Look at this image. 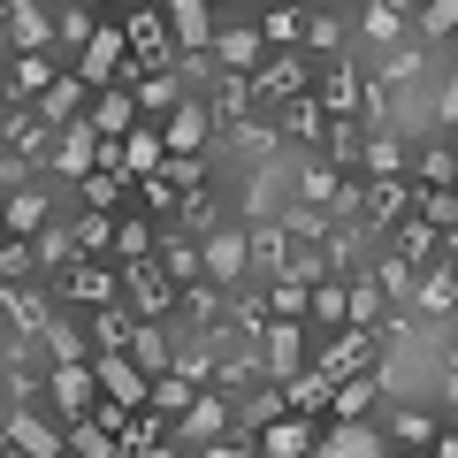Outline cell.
<instances>
[{"label":"cell","mask_w":458,"mask_h":458,"mask_svg":"<svg viewBox=\"0 0 458 458\" xmlns=\"http://www.w3.org/2000/svg\"><path fill=\"white\" fill-rule=\"evenodd\" d=\"M199 276L222 283V291H245L252 283V245H245V222H222L199 237Z\"/></svg>","instance_id":"obj_1"},{"label":"cell","mask_w":458,"mask_h":458,"mask_svg":"<svg viewBox=\"0 0 458 458\" xmlns=\"http://www.w3.org/2000/svg\"><path fill=\"white\" fill-rule=\"evenodd\" d=\"M245 92H252V114H276L283 99L313 92V69H306V54H267V62L245 77Z\"/></svg>","instance_id":"obj_2"},{"label":"cell","mask_w":458,"mask_h":458,"mask_svg":"<svg viewBox=\"0 0 458 458\" xmlns=\"http://www.w3.org/2000/svg\"><path fill=\"white\" fill-rule=\"evenodd\" d=\"M54 306H84V313L123 306V276H114V260H77V267H62V276H54Z\"/></svg>","instance_id":"obj_3"},{"label":"cell","mask_w":458,"mask_h":458,"mask_svg":"<svg viewBox=\"0 0 458 458\" xmlns=\"http://www.w3.org/2000/svg\"><path fill=\"white\" fill-rule=\"evenodd\" d=\"M114 276H123L131 321H176V283L161 276V260H131V267H114Z\"/></svg>","instance_id":"obj_4"},{"label":"cell","mask_w":458,"mask_h":458,"mask_svg":"<svg viewBox=\"0 0 458 458\" xmlns=\"http://www.w3.org/2000/svg\"><path fill=\"white\" fill-rule=\"evenodd\" d=\"M207 138H214L207 99H199V92H183L176 107L161 114V153H168V161H207Z\"/></svg>","instance_id":"obj_5"},{"label":"cell","mask_w":458,"mask_h":458,"mask_svg":"<svg viewBox=\"0 0 458 458\" xmlns=\"http://www.w3.org/2000/svg\"><path fill=\"white\" fill-rule=\"evenodd\" d=\"M222 436H229V397L222 390H199L191 405L168 420V443H176V451H207V443H222Z\"/></svg>","instance_id":"obj_6"},{"label":"cell","mask_w":458,"mask_h":458,"mask_svg":"<svg viewBox=\"0 0 458 458\" xmlns=\"http://www.w3.org/2000/svg\"><path fill=\"white\" fill-rule=\"evenodd\" d=\"M99 168V131L92 114H77L69 131H54V153H47V183H84Z\"/></svg>","instance_id":"obj_7"},{"label":"cell","mask_w":458,"mask_h":458,"mask_svg":"<svg viewBox=\"0 0 458 458\" xmlns=\"http://www.w3.org/2000/svg\"><path fill=\"white\" fill-rule=\"evenodd\" d=\"M375 360H382V336H375V328H336V336L313 352V375L344 382V375H367Z\"/></svg>","instance_id":"obj_8"},{"label":"cell","mask_w":458,"mask_h":458,"mask_svg":"<svg viewBox=\"0 0 458 458\" xmlns=\"http://www.w3.org/2000/svg\"><path fill=\"white\" fill-rule=\"evenodd\" d=\"M123 62H131V47H123V23H99L92 31V47L69 62V77L84 84V92H107L114 77H123Z\"/></svg>","instance_id":"obj_9"},{"label":"cell","mask_w":458,"mask_h":458,"mask_svg":"<svg viewBox=\"0 0 458 458\" xmlns=\"http://www.w3.org/2000/svg\"><path fill=\"white\" fill-rule=\"evenodd\" d=\"M123 47H131V69H176V47H168V23H161V8H131L123 16Z\"/></svg>","instance_id":"obj_10"},{"label":"cell","mask_w":458,"mask_h":458,"mask_svg":"<svg viewBox=\"0 0 458 458\" xmlns=\"http://www.w3.org/2000/svg\"><path fill=\"white\" fill-rule=\"evenodd\" d=\"M405 207H412V176H360V229L367 237L405 222Z\"/></svg>","instance_id":"obj_11"},{"label":"cell","mask_w":458,"mask_h":458,"mask_svg":"<svg viewBox=\"0 0 458 458\" xmlns=\"http://www.w3.org/2000/svg\"><path fill=\"white\" fill-rule=\"evenodd\" d=\"M207 62H214V77H252V69L267 62V47H260V31H252V16L222 23V31H214V47H207Z\"/></svg>","instance_id":"obj_12"},{"label":"cell","mask_w":458,"mask_h":458,"mask_svg":"<svg viewBox=\"0 0 458 458\" xmlns=\"http://www.w3.org/2000/svg\"><path fill=\"white\" fill-rule=\"evenodd\" d=\"M47 405L62 412V428L92 420V405H99V382H92V360H84V367H47Z\"/></svg>","instance_id":"obj_13"},{"label":"cell","mask_w":458,"mask_h":458,"mask_svg":"<svg viewBox=\"0 0 458 458\" xmlns=\"http://www.w3.org/2000/svg\"><path fill=\"white\" fill-rule=\"evenodd\" d=\"M298 54H306V69H328V62H344V54H352V16H336V8H306Z\"/></svg>","instance_id":"obj_14"},{"label":"cell","mask_w":458,"mask_h":458,"mask_svg":"<svg viewBox=\"0 0 458 458\" xmlns=\"http://www.w3.org/2000/svg\"><path fill=\"white\" fill-rule=\"evenodd\" d=\"M54 313H62V306H54V283H38V276H31V283H8V291H0V321L16 328V336H38Z\"/></svg>","instance_id":"obj_15"},{"label":"cell","mask_w":458,"mask_h":458,"mask_svg":"<svg viewBox=\"0 0 458 458\" xmlns=\"http://www.w3.org/2000/svg\"><path fill=\"white\" fill-rule=\"evenodd\" d=\"M62 214H54V199H47V183H31V191H8L0 199V229H8V245H31L38 229H54Z\"/></svg>","instance_id":"obj_16"},{"label":"cell","mask_w":458,"mask_h":458,"mask_svg":"<svg viewBox=\"0 0 458 458\" xmlns=\"http://www.w3.org/2000/svg\"><path fill=\"white\" fill-rule=\"evenodd\" d=\"M0 153H16V161H31L38 176H47V153H54V131L38 123L31 107H0Z\"/></svg>","instance_id":"obj_17"},{"label":"cell","mask_w":458,"mask_h":458,"mask_svg":"<svg viewBox=\"0 0 458 458\" xmlns=\"http://www.w3.org/2000/svg\"><path fill=\"white\" fill-rule=\"evenodd\" d=\"M0 47H8V62H16V54H54V8H38V0H8V31H0Z\"/></svg>","instance_id":"obj_18"},{"label":"cell","mask_w":458,"mask_h":458,"mask_svg":"<svg viewBox=\"0 0 458 458\" xmlns=\"http://www.w3.org/2000/svg\"><path fill=\"white\" fill-rule=\"evenodd\" d=\"M161 23H168V47H176V54H207L214 31H222V16H214L207 0H168Z\"/></svg>","instance_id":"obj_19"},{"label":"cell","mask_w":458,"mask_h":458,"mask_svg":"<svg viewBox=\"0 0 458 458\" xmlns=\"http://www.w3.org/2000/svg\"><path fill=\"white\" fill-rule=\"evenodd\" d=\"M306 367V321H267L260 328V375L267 382H291Z\"/></svg>","instance_id":"obj_20"},{"label":"cell","mask_w":458,"mask_h":458,"mask_svg":"<svg viewBox=\"0 0 458 458\" xmlns=\"http://www.w3.org/2000/svg\"><path fill=\"white\" fill-rule=\"evenodd\" d=\"M352 38H367V47H382V54L405 47V38H412V8H405V0H367L360 16H352Z\"/></svg>","instance_id":"obj_21"},{"label":"cell","mask_w":458,"mask_h":458,"mask_svg":"<svg viewBox=\"0 0 458 458\" xmlns=\"http://www.w3.org/2000/svg\"><path fill=\"white\" fill-rule=\"evenodd\" d=\"M123 360H131L146 382H153V375H168V367H176V328H168V321H131Z\"/></svg>","instance_id":"obj_22"},{"label":"cell","mask_w":458,"mask_h":458,"mask_svg":"<svg viewBox=\"0 0 458 458\" xmlns=\"http://www.w3.org/2000/svg\"><path fill=\"white\" fill-rule=\"evenodd\" d=\"M328 260V283H360V267H367V229L360 222H328V237L313 245Z\"/></svg>","instance_id":"obj_23"},{"label":"cell","mask_w":458,"mask_h":458,"mask_svg":"<svg viewBox=\"0 0 458 458\" xmlns=\"http://www.w3.org/2000/svg\"><path fill=\"white\" fill-rule=\"evenodd\" d=\"M92 382H99V397H107V405H123V412H146V390H153V382L138 375V367L123 360V352L92 360Z\"/></svg>","instance_id":"obj_24"},{"label":"cell","mask_w":458,"mask_h":458,"mask_svg":"<svg viewBox=\"0 0 458 458\" xmlns=\"http://www.w3.org/2000/svg\"><path fill=\"white\" fill-rule=\"evenodd\" d=\"M0 428H8V451H16V458H54V451H62V428H54L38 405H16Z\"/></svg>","instance_id":"obj_25"},{"label":"cell","mask_w":458,"mask_h":458,"mask_svg":"<svg viewBox=\"0 0 458 458\" xmlns=\"http://www.w3.org/2000/svg\"><path fill=\"white\" fill-rule=\"evenodd\" d=\"M436 428H451L436 405H390V420H382V443H390V451H428V443H436Z\"/></svg>","instance_id":"obj_26"},{"label":"cell","mask_w":458,"mask_h":458,"mask_svg":"<svg viewBox=\"0 0 458 458\" xmlns=\"http://www.w3.org/2000/svg\"><path fill=\"white\" fill-rule=\"evenodd\" d=\"M31 114H38V123H47V131H69L77 114H92V92H84V84H77V77H69V69H62V77H54L47 92L31 99Z\"/></svg>","instance_id":"obj_27"},{"label":"cell","mask_w":458,"mask_h":458,"mask_svg":"<svg viewBox=\"0 0 458 458\" xmlns=\"http://www.w3.org/2000/svg\"><path fill=\"white\" fill-rule=\"evenodd\" d=\"M313 443H321V420H298V412H283V420H267L260 436H252V451H260V458H306Z\"/></svg>","instance_id":"obj_28"},{"label":"cell","mask_w":458,"mask_h":458,"mask_svg":"<svg viewBox=\"0 0 458 458\" xmlns=\"http://www.w3.org/2000/svg\"><path fill=\"white\" fill-rule=\"evenodd\" d=\"M92 31H99V8H84V0H62L54 8V62H77L84 47H92Z\"/></svg>","instance_id":"obj_29"},{"label":"cell","mask_w":458,"mask_h":458,"mask_svg":"<svg viewBox=\"0 0 458 458\" xmlns=\"http://www.w3.org/2000/svg\"><path fill=\"white\" fill-rule=\"evenodd\" d=\"M31 344H38V360H47V367H84V360H92V344H84V328L69 321V306L54 313V321L38 328Z\"/></svg>","instance_id":"obj_30"},{"label":"cell","mask_w":458,"mask_h":458,"mask_svg":"<svg viewBox=\"0 0 458 458\" xmlns=\"http://www.w3.org/2000/svg\"><path fill=\"white\" fill-rule=\"evenodd\" d=\"M375 405H382V382H375V367H367V375H344L336 390H328L321 420H375Z\"/></svg>","instance_id":"obj_31"},{"label":"cell","mask_w":458,"mask_h":458,"mask_svg":"<svg viewBox=\"0 0 458 458\" xmlns=\"http://www.w3.org/2000/svg\"><path fill=\"white\" fill-rule=\"evenodd\" d=\"M245 245H252V283H276V276H283V260L298 252L276 222H245Z\"/></svg>","instance_id":"obj_32"},{"label":"cell","mask_w":458,"mask_h":458,"mask_svg":"<svg viewBox=\"0 0 458 458\" xmlns=\"http://www.w3.org/2000/svg\"><path fill=\"white\" fill-rule=\"evenodd\" d=\"M153 260H161V276L168 283H176V291H183V283H199V245H191V237H183V229H153Z\"/></svg>","instance_id":"obj_33"},{"label":"cell","mask_w":458,"mask_h":458,"mask_svg":"<svg viewBox=\"0 0 458 458\" xmlns=\"http://www.w3.org/2000/svg\"><path fill=\"white\" fill-rule=\"evenodd\" d=\"M92 131H99V138H131V131H138V99H131V84H107V92H92Z\"/></svg>","instance_id":"obj_34"},{"label":"cell","mask_w":458,"mask_h":458,"mask_svg":"<svg viewBox=\"0 0 458 458\" xmlns=\"http://www.w3.org/2000/svg\"><path fill=\"white\" fill-rule=\"evenodd\" d=\"M276 390H283V412H298V420H321V412H328V390H336V382L313 375V367H298V375H291V382H276Z\"/></svg>","instance_id":"obj_35"},{"label":"cell","mask_w":458,"mask_h":458,"mask_svg":"<svg viewBox=\"0 0 458 458\" xmlns=\"http://www.w3.org/2000/svg\"><path fill=\"white\" fill-rule=\"evenodd\" d=\"M336 183H344L336 168H328L321 153H306V161H298V176H291V199H298V207H321V214H328V207H336Z\"/></svg>","instance_id":"obj_36"},{"label":"cell","mask_w":458,"mask_h":458,"mask_svg":"<svg viewBox=\"0 0 458 458\" xmlns=\"http://www.w3.org/2000/svg\"><path fill=\"white\" fill-rule=\"evenodd\" d=\"M161 161H168L161 153V123H138V131L123 138V176L146 183V176H161Z\"/></svg>","instance_id":"obj_37"},{"label":"cell","mask_w":458,"mask_h":458,"mask_svg":"<svg viewBox=\"0 0 458 458\" xmlns=\"http://www.w3.org/2000/svg\"><path fill=\"white\" fill-rule=\"evenodd\" d=\"M360 176H412V153H405V138H390V131L360 138Z\"/></svg>","instance_id":"obj_38"},{"label":"cell","mask_w":458,"mask_h":458,"mask_svg":"<svg viewBox=\"0 0 458 458\" xmlns=\"http://www.w3.org/2000/svg\"><path fill=\"white\" fill-rule=\"evenodd\" d=\"M367 77H375L382 92H397V84H420V77H428V47H420V38H405V47H390V54H382V69H367Z\"/></svg>","instance_id":"obj_39"},{"label":"cell","mask_w":458,"mask_h":458,"mask_svg":"<svg viewBox=\"0 0 458 458\" xmlns=\"http://www.w3.org/2000/svg\"><path fill=\"white\" fill-rule=\"evenodd\" d=\"M451 306H458L451 267H428V276H420V291H412V321H451Z\"/></svg>","instance_id":"obj_40"},{"label":"cell","mask_w":458,"mask_h":458,"mask_svg":"<svg viewBox=\"0 0 458 458\" xmlns=\"http://www.w3.org/2000/svg\"><path fill=\"white\" fill-rule=\"evenodd\" d=\"M131 99H138V123H153V114H168L183 99V84H176V69H153V77L131 84Z\"/></svg>","instance_id":"obj_41"},{"label":"cell","mask_w":458,"mask_h":458,"mask_svg":"<svg viewBox=\"0 0 458 458\" xmlns=\"http://www.w3.org/2000/svg\"><path fill=\"white\" fill-rule=\"evenodd\" d=\"M107 260H114V267L153 260V222H146V214H123V222H114V245H107Z\"/></svg>","instance_id":"obj_42"},{"label":"cell","mask_w":458,"mask_h":458,"mask_svg":"<svg viewBox=\"0 0 458 458\" xmlns=\"http://www.w3.org/2000/svg\"><path fill=\"white\" fill-rule=\"evenodd\" d=\"M229 146L245 153L252 168H260V161H283V138H276V123H267V114H252V123H237V131H229Z\"/></svg>","instance_id":"obj_43"},{"label":"cell","mask_w":458,"mask_h":458,"mask_svg":"<svg viewBox=\"0 0 458 458\" xmlns=\"http://www.w3.org/2000/svg\"><path fill=\"white\" fill-rule=\"evenodd\" d=\"M84 344H92V360L123 352V344H131V306H99V313H92V328H84Z\"/></svg>","instance_id":"obj_44"},{"label":"cell","mask_w":458,"mask_h":458,"mask_svg":"<svg viewBox=\"0 0 458 458\" xmlns=\"http://www.w3.org/2000/svg\"><path fill=\"white\" fill-rule=\"evenodd\" d=\"M69 245H77V260H107V245H114V214H77V222H69Z\"/></svg>","instance_id":"obj_45"},{"label":"cell","mask_w":458,"mask_h":458,"mask_svg":"<svg viewBox=\"0 0 458 458\" xmlns=\"http://www.w3.org/2000/svg\"><path fill=\"white\" fill-rule=\"evenodd\" d=\"M62 451L69 458H123V443H114L99 420H77V428H62Z\"/></svg>","instance_id":"obj_46"},{"label":"cell","mask_w":458,"mask_h":458,"mask_svg":"<svg viewBox=\"0 0 458 458\" xmlns=\"http://www.w3.org/2000/svg\"><path fill=\"white\" fill-rule=\"evenodd\" d=\"M114 443H123V458H138V451H153V443H168V420L161 412H131V420L114 428Z\"/></svg>","instance_id":"obj_47"},{"label":"cell","mask_w":458,"mask_h":458,"mask_svg":"<svg viewBox=\"0 0 458 458\" xmlns=\"http://www.w3.org/2000/svg\"><path fill=\"white\" fill-rule=\"evenodd\" d=\"M191 382H183V375H153V390H146V412H161V420H176V412L183 405H191Z\"/></svg>","instance_id":"obj_48"},{"label":"cell","mask_w":458,"mask_h":458,"mask_svg":"<svg viewBox=\"0 0 458 458\" xmlns=\"http://www.w3.org/2000/svg\"><path fill=\"white\" fill-rule=\"evenodd\" d=\"M260 298H267V321H306V283H260Z\"/></svg>","instance_id":"obj_49"},{"label":"cell","mask_w":458,"mask_h":458,"mask_svg":"<svg viewBox=\"0 0 458 458\" xmlns=\"http://www.w3.org/2000/svg\"><path fill=\"white\" fill-rule=\"evenodd\" d=\"M77 191H84V214H114V207H123V191H131V183H123V176H107V168H92V176H84Z\"/></svg>","instance_id":"obj_50"},{"label":"cell","mask_w":458,"mask_h":458,"mask_svg":"<svg viewBox=\"0 0 458 458\" xmlns=\"http://www.w3.org/2000/svg\"><path fill=\"white\" fill-rule=\"evenodd\" d=\"M306 321L336 336V328H344V283H313V298H306Z\"/></svg>","instance_id":"obj_51"},{"label":"cell","mask_w":458,"mask_h":458,"mask_svg":"<svg viewBox=\"0 0 458 458\" xmlns=\"http://www.w3.org/2000/svg\"><path fill=\"white\" fill-rule=\"evenodd\" d=\"M138 199H146V214H176V183L168 176H146V183H131Z\"/></svg>","instance_id":"obj_52"},{"label":"cell","mask_w":458,"mask_h":458,"mask_svg":"<svg viewBox=\"0 0 458 458\" xmlns=\"http://www.w3.org/2000/svg\"><path fill=\"white\" fill-rule=\"evenodd\" d=\"M191 458H260L252 443H237V436H222V443H207V451H191Z\"/></svg>","instance_id":"obj_53"},{"label":"cell","mask_w":458,"mask_h":458,"mask_svg":"<svg viewBox=\"0 0 458 458\" xmlns=\"http://www.w3.org/2000/svg\"><path fill=\"white\" fill-rule=\"evenodd\" d=\"M138 458H183V451H176V443H153V451H138Z\"/></svg>","instance_id":"obj_54"},{"label":"cell","mask_w":458,"mask_h":458,"mask_svg":"<svg viewBox=\"0 0 458 458\" xmlns=\"http://www.w3.org/2000/svg\"><path fill=\"white\" fill-rule=\"evenodd\" d=\"M0 107H8V62H0Z\"/></svg>","instance_id":"obj_55"},{"label":"cell","mask_w":458,"mask_h":458,"mask_svg":"<svg viewBox=\"0 0 458 458\" xmlns=\"http://www.w3.org/2000/svg\"><path fill=\"white\" fill-rule=\"evenodd\" d=\"M0 31H8V0H0Z\"/></svg>","instance_id":"obj_56"},{"label":"cell","mask_w":458,"mask_h":458,"mask_svg":"<svg viewBox=\"0 0 458 458\" xmlns=\"http://www.w3.org/2000/svg\"><path fill=\"white\" fill-rule=\"evenodd\" d=\"M0 451H8V428H0Z\"/></svg>","instance_id":"obj_57"},{"label":"cell","mask_w":458,"mask_h":458,"mask_svg":"<svg viewBox=\"0 0 458 458\" xmlns=\"http://www.w3.org/2000/svg\"><path fill=\"white\" fill-rule=\"evenodd\" d=\"M54 458H69V451H54Z\"/></svg>","instance_id":"obj_58"},{"label":"cell","mask_w":458,"mask_h":458,"mask_svg":"<svg viewBox=\"0 0 458 458\" xmlns=\"http://www.w3.org/2000/svg\"><path fill=\"white\" fill-rule=\"evenodd\" d=\"M0 458H8V451H0Z\"/></svg>","instance_id":"obj_59"}]
</instances>
